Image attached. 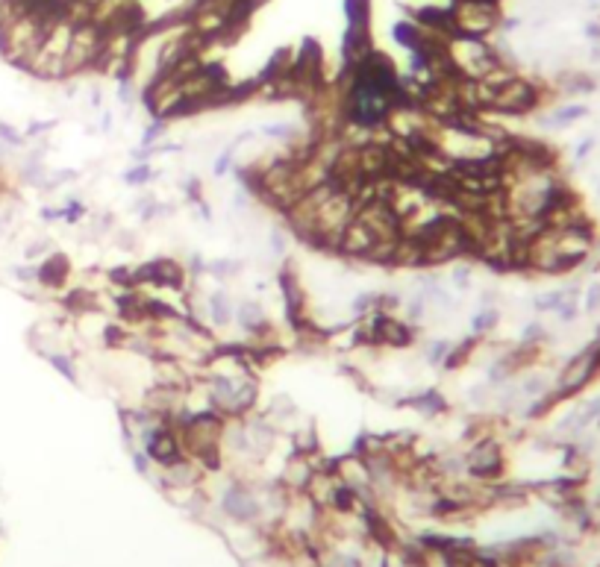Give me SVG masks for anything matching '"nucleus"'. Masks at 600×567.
<instances>
[{
  "label": "nucleus",
  "instance_id": "nucleus-14",
  "mask_svg": "<svg viewBox=\"0 0 600 567\" xmlns=\"http://www.w3.org/2000/svg\"><path fill=\"white\" fill-rule=\"evenodd\" d=\"M454 282H456L459 288L468 286V282H471V271H468V268H465V271H456V274H454Z\"/></svg>",
  "mask_w": 600,
  "mask_h": 567
},
{
  "label": "nucleus",
  "instance_id": "nucleus-8",
  "mask_svg": "<svg viewBox=\"0 0 600 567\" xmlns=\"http://www.w3.org/2000/svg\"><path fill=\"white\" fill-rule=\"evenodd\" d=\"M494 324H497V312H494V309H489V312H480V314H477V318L471 321V329H474V332H477V336H480V332H486V329H492Z\"/></svg>",
  "mask_w": 600,
  "mask_h": 567
},
{
  "label": "nucleus",
  "instance_id": "nucleus-6",
  "mask_svg": "<svg viewBox=\"0 0 600 567\" xmlns=\"http://www.w3.org/2000/svg\"><path fill=\"white\" fill-rule=\"evenodd\" d=\"M206 306H209V314H212V324H230L232 318H236V309H232L227 291H215L206 300Z\"/></svg>",
  "mask_w": 600,
  "mask_h": 567
},
{
  "label": "nucleus",
  "instance_id": "nucleus-9",
  "mask_svg": "<svg viewBox=\"0 0 600 567\" xmlns=\"http://www.w3.org/2000/svg\"><path fill=\"white\" fill-rule=\"evenodd\" d=\"M450 347H454V344H450V341H442V338H436V341L430 344V350H427V359H430L432 364L444 362V356L450 353Z\"/></svg>",
  "mask_w": 600,
  "mask_h": 567
},
{
  "label": "nucleus",
  "instance_id": "nucleus-15",
  "mask_svg": "<svg viewBox=\"0 0 600 567\" xmlns=\"http://www.w3.org/2000/svg\"><path fill=\"white\" fill-rule=\"evenodd\" d=\"M271 247H274V253H282V250H286V238H282L280 232H271Z\"/></svg>",
  "mask_w": 600,
  "mask_h": 567
},
{
  "label": "nucleus",
  "instance_id": "nucleus-11",
  "mask_svg": "<svg viewBox=\"0 0 600 567\" xmlns=\"http://www.w3.org/2000/svg\"><path fill=\"white\" fill-rule=\"evenodd\" d=\"M130 186H142V182H147L150 179V168L147 165H136V168H130L127 171V177H124Z\"/></svg>",
  "mask_w": 600,
  "mask_h": 567
},
{
  "label": "nucleus",
  "instance_id": "nucleus-7",
  "mask_svg": "<svg viewBox=\"0 0 600 567\" xmlns=\"http://www.w3.org/2000/svg\"><path fill=\"white\" fill-rule=\"evenodd\" d=\"M347 24H371V0H344Z\"/></svg>",
  "mask_w": 600,
  "mask_h": 567
},
{
  "label": "nucleus",
  "instance_id": "nucleus-5",
  "mask_svg": "<svg viewBox=\"0 0 600 567\" xmlns=\"http://www.w3.org/2000/svg\"><path fill=\"white\" fill-rule=\"evenodd\" d=\"M65 276H68V259H65L62 253H54V256H47L39 268H36V279L42 282V286L47 288H59Z\"/></svg>",
  "mask_w": 600,
  "mask_h": 567
},
{
  "label": "nucleus",
  "instance_id": "nucleus-1",
  "mask_svg": "<svg viewBox=\"0 0 600 567\" xmlns=\"http://www.w3.org/2000/svg\"><path fill=\"white\" fill-rule=\"evenodd\" d=\"M71 36H74V24L68 18H59L56 24H50L42 47L36 50V56H32V62L27 65V71H32L36 77H44V79H62V77H68L65 59H68Z\"/></svg>",
  "mask_w": 600,
  "mask_h": 567
},
{
  "label": "nucleus",
  "instance_id": "nucleus-12",
  "mask_svg": "<svg viewBox=\"0 0 600 567\" xmlns=\"http://www.w3.org/2000/svg\"><path fill=\"white\" fill-rule=\"evenodd\" d=\"M162 136H165V121H162V118H156L154 124H150V129L144 132V139H142V144H144V147H150V144H154L156 139H162Z\"/></svg>",
  "mask_w": 600,
  "mask_h": 567
},
{
  "label": "nucleus",
  "instance_id": "nucleus-10",
  "mask_svg": "<svg viewBox=\"0 0 600 567\" xmlns=\"http://www.w3.org/2000/svg\"><path fill=\"white\" fill-rule=\"evenodd\" d=\"M50 364H54L56 371H62L65 376H68L71 382H77V371H74V364L68 356H59V353H50Z\"/></svg>",
  "mask_w": 600,
  "mask_h": 567
},
{
  "label": "nucleus",
  "instance_id": "nucleus-3",
  "mask_svg": "<svg viewBox=\"0 0 600 567\" xmlns=\"http://www.w3.org/2000/svg\"><path fill=\"white\" fill-rule=\"evenodd\" d=\"M539 103V89L532 86L530 79H521V77H512L506 86H500L494 100H492V109H500V112H527Z\"/></svg>",
  "mask_w": 600,
  "mask_h": 567
},
{
  "label": "nucleus",
  "instance_id": "nucleus-2",
  "mask_svg": "<svg viewBox=\"0 0 600 567\" xmlns=\"http://www.w3.org/2000/svg\"><path fill=\"white\" fill-rule=\"evenodd\" d=\"M106 44V30L94 24V21H82L74 24V36H71V47H68V59H65V68H68V77L94 68L100 53H104Z\"/></svg>",
  "mask_w": 600,
  "mask_h": 567
},
{
  "label": "nucleus",
  "instance_id": "nucleus-13",
  "mask_svg": "<svg viewBox=\"0 0 600 567\" xmlns=\"http://www.w3.org/2000/svg\"><path fill=\"white\" fill-rule=\"evenodd\" d=\"M0 139H6L9 144H21V136H15V132H12L6 124H0Z\"/></svg>",
  "mask_w": 600,
  "mask_h": 567
},
{
  "label": "nucleus",
  "instance_id": "nucleus-4",
  "mask_svg": "<svg viewBox=\"0 0 600 567\" xmlns=\"http://www.w3.org/2000/svg\"><path fill=\"white\" fill-rule=\"evenodd\" d=\"M597 359H600V350H594V347H589L586 353H580L568 368H565V374H562V391L559 394H568V391H577V388H582L586 382L592 379V374H594V368H597Z\"/></svg>",
  "mask_w": 600,
  "mask_h": 567
}]
</instances>
